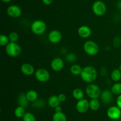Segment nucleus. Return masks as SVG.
Returning <instances> with one entry per match:
<instances>
[{
    "instance_id": "f257e3e1",
    "label": "nucleus",
    "mask_w": 121,
    "mask_h": 121,
    "mask_svg": "<svg viewBox=\"0 0 121 121\" xmlns=\"http://www.w3.org/2000/svg\"><path fill=\"white\" fill-rule=\"evenodd\" d=\"M80 75L83 81L86 83L91 84L96 79L98 72L93 66H86L83 68Z\"/></svg>"
},
{
    "instance_id": "f03ea898",
    "label": "nucleus",
    "mask_w": 121,
    "mask_h": 121,
    "mask_svg": "<svg viewBox=\"0 0 121 121\" xmlns=\"http://www.w3.org/2000/svg\"><path fill=\"white\" fill-rule=\"evenodd\" d=\"M47 25L46 23L41 20H37L33 21L31 25V30L34 34L41 35L46 32Z\"/></svg>"
},
{
    "instance_id": "7ed1b4c3",
    "label": "nucleus",
    "mask_w": 121,
    "mask_h": 121,
    "mask_svg": "<svg viewBox=\"0 0 121 121\" xmlns=\"http://www.w3.org/2000/svg\"><path fill=\"white\" fill-rule=\"evenodd\" d=\"M5 51L9 56L15 58L18 56L21 52V47L16 42H9L5 46Z\"/></svg>"
},
{
    "instance_id": "20e7f679",
    "label": "nucleus",
    "mask_w": 121,
    "mask_h": 121,
    "mask_svg": "<svg viewBox=\"0 0 121 121\" xmlns=\"http://www.w3.org/2000/svg\"><path fill=\"white\" fill-rule=\"evenodd\" d=\"M83 49L89 56H95L98 53L99 47L98 44L93 40H87L84 43Z\"/></svg>"
},
{
    "instance_id": "39448f33",
    "label": "nucleus",
    "mask_w": 121,
    "mask_h": 121,
    "mask_svg": "<svg viewBox=\"0 0 121 121\" xmlns=\"http://www.w3.org/2000/svg\"><path fill=\"white\" fill-rule=\"evenodd\" d=\"M101 93L100 87L96 84L91 83L86 88V94L91 99L98 98L100 96Z\"/></svg>"
},
{
    "instance_id": "423d86ee",
    "label": "nucleus",
    "mask_w": 121,
    "mask_h": 121,
    "mask_svg": "<svg viewBox=\"0 0 121 121\" xmlns=\"http://www.w3.org/2000/svg\"><path fill=\"white\" fill-rule=\"evenodd\" d=\"M92 11L96 15L102 16L106 12V4L102 1H96L92 5Z\"/></svg>"
},
{
    "instance_id": "0eeeda50",
    "label": "nucleus",
    "mask_w": 121,
    "mask_h": 121,
    "mask_svg": "<svg viewBox=\"0 0 121 121\" xmlns=\"http://www.w3.org/2000/svg\"><path fill=\"white\" fill-rule=\"evenodd\" d=\"M50 73L46 69L39 68L35 71V77L37 80L41 83H45L50 79Z\"/></svg>"
},
{
    "instance_id": "6e6552de",
    "label": "nucleus",
    "mask_w": 121,
    "mask_h": 121,
    "mask_svg": "<svg viewBox=\"0 0 121 121\" xmlns=\"http://www.w3.org/2000/svg\"><path fill=\"white\" fill-rule=\"evenodd\" d=\"M107 116L112 120H118L121 116V109L117 106H113L109 107L107 110Z\"/></svg>"
},
{
    "instance_id": "1a4fd4ad",
    "label": "nucleus",
    "mask_w": 121,
    "mask_h": 121,
    "mask_svg": "<svg viewBox=\"0 0 121 121\" xmlns=\"http://www.w3.org/2000/svg\"><path fill=\"white\" fill-rule=\"evenodd\" d=\"M7 13L11 18H18L22 14V10L17 5H11L7 8Z\"/></svg>"
},
{
    "instance_id": "9d476101",
    "label": "nucleus",
    "mask_w": 121,
    "mask_h": 121,
    "mask_svg": "<svg viewBox=\"0 0 121 121\" xmlns=\"http://www.w3.org/2000/svg\"><path fill=\"white\" fill-rule=\"evenodd\" d=\"M77 111L80 113H85L87 112L89 109V102L87 99L82 98L78 100L76 105Z\"/></svg>"
},
{
    "instance_id": "9b49d317",
    "label": "nucleus",
    "mask_w": 121,
    "mask_h": 121,
    "mask_svg": "<svg viewBox=\"0 0 121 121\" xmlns=\"http://www.w3.org/2000/svg\"><path fill=\"white\" fill-rule=\"evenodd\" d=\"M62 39V35L60 31L57 30H53L49 33L48 39L52 43L56 44L60 42Z\"/></svg>"
},
{
    "instance_id": "f8f14e48",
    "label": "nucleus",
    "mask_w": 121,
    "mask_h": 121,
    "mask_svg": "<svg viewBox=\"0 0 121 121\" xmlns=\"http://www.w3.org/2000/svg\"><path fill=\"white\" fill-rule=\"evenodd\" d=\"M65 66V63L63 59L60 58H55L51 62V67L52 70L56 72L61 71Z\"/></svg>"
},
{
    "instance_id": "ddd939ff",
    "label": "nucleus",
    "mask_w": 121,
    "mask_h": 121,
    "mask_svg": "<svg viewBox=\"0 0 121 121\" xmlns=\"http://www.w3.org/2000/svg\"><path fill=\"white\" fill-rule=\"evenodd\" d=\"M78 33L80 37L87 39L91 36L92 34V30L89 26L83 25L79 27L78 30Z\"/></svg>"
},
{
    "instance_id": "4468645a",
    "label": "nucleus",
    "mask_w": 121,
    "mask_h": 121,
    "mask_svg": "<svg viewBox=\"0 0 121 121\" xmlns=\"http://www.w3.org/2000/svg\"><path fill=\"white\" fill-rule=\"evenodd\" d=\"M100 97L104 104H108L111 103L113 100V93L111 91L104 90L102 91Z\"/></svg>"
},
{
    "instance_id": "2eb2a0df",
    "label": "nucleus",
    "mask_w": 121,
    "mask_h": 121,
    "mask_svg": "<svg viewBox=\"0 0 121 121\" xmlns=\"http://www.w3.org/2000/svg\"><path fill=\"white\" fill-rule=\"evenodd\" d=\"M21 71L25 75L30 76L34 73V68L31 64L25 63L21 65Z\"/></svg>"
},
{
    "instance_id": "dca6fc26",
    "label": "nucleus",
    "mask_w": 121,
    "mask_h": 121,
    "mask_svg": "<svg viewBox=\"0 0 121 121\" xmlns=\"http://www.w3.org/2000/svg\"><path fill=\"white\" fill-rule=\"evenodd\" d=\"M60 103L61 102L59 99L58 96H56V95L50 96L48 100V104L49 106L52 108H54V109L60 106Z\"/></svg>"
},
{
    "instance_id": "f3484780",
    "label": "nucleus",
    "mask_w": 121,
    "mask_h": 121,
    "mask_svg": "<svg viewBox=\"0 0 121 121\" xmlns=\"http://www.w3.org/2000/svg\"><path fill=\"white\" fill-rule=\"evenodd\" d=\"M29 102H30L27 99V97H26V94L21 93L18 96V103L19 106L26 108L28 107V106L29 105Z\"/></svg>"
},
{
    "instance_id": "a211bd4d",
    "label": "nucleus",
    "mask_w": 121,
    "mask_h": 121,
    "mask_svg": "<svg viewBox=\"0 0 121 121\" xmlns=\"http://www.w3.org/2000/svg\"><path fill=\"white\" fill-rule=\"evenodd\" d=\"M26 97L30 102H34L38 100V93L34 90H30L27 92Z\"/></svg>"
},
{
    "instance_id": "6ab92c4d",
    "label": "nucleus",
    "mask_w": 121,
    "mask_h": 121,
    "mask_svg": "<svg viewBox=\"0 0 121 121\" xmlns=\"http://www.w3.org/2000/svg\"><path fill=\"white\" fill-rule=\"evenodd\" d=\"M72 95L74 99L77 100H80L84 97V92L80 88H76L72 92Z\"/></svg>"
},
{
    "instance_id": "aec40b11",
    "label": "nucleus",
    "mask_w": 121,
    "mask_h": 121,
    "mask_svg": "<svg viewBox=\"0 0 121 121\" xmlns=\"http://www.w3.org/2000/svg\"><path fill=\"white\" fill-rule=\"evenodd\" d=\"M53 121H67L66 115L63 112H55L52 117Z\"/></svg>"
},
{
    "instance_id": "412c9836",
    "label": "nucleus",
    "mask_w": 121,
    "mask_h": 121,
    "mask_svg": "<svg viewBox=\"0 0 121 121\" xmlns=\"http://www.w3.org/2000/svg\"><path fill=\"white\" fill-rule=\"evenodd\" d=\"M100 103L98 98H93L89 102V109L93 111H96L100 108Z\"/></svg>"
},
{
    "instance_id": "4be33fe9",
    "label": "nucleus",
    "mask_w": 121,
    "mask_h": 121,
    "mask_svg": "<svg viewBox=\"0 0 121 121\" xmlns=\"http://www.w3.org/2000/svg\"><path fill=\"white\" fill-rule=\"evenodd\" d=\"M111 79L113 81L118 82L121 79V72L119 69H115L112 71L111 74Z\"/></svg>"
},
{
    "instance_id": "5701e85b",
    "label": "nucleus",
    "mask_w": 121,
    "mask_h": 121,
    "mask_svg": "<svg viewBox=\"0 0 121 121\" xmlns=\"http://www.w3.org/2000/svg\"><path fill=\"white\" fill-rule=\"evenodd\" d=\"M83 68L78 64H74L70 67V72L74 75H79L82 71Z\"/></svg>"
},
{
    "instance_id": "b1692460",
    "label": "nucleus",
    "mask_w": 121,
    "mask_h": 121,
    "mask_svg": "<svg viewBox=\"0 0 121 121\" xmlns=\"http://www.w3.org/2000/svg\"><path fill=\"white\" fill-rule=\"evenodd\" d=\"M26 113L25 108L22 106H20L17 107L14 110V115L18 118H22Z\"/></svg>"
},
{
    "instance_id": "393cba45",
    "label": "nucleus",
    "mask_w": 121,
    "mask_h": 121,
    "mask_svg": "<svg viewBox=\"0 0 121 121\" xmlns=\"http://www.w3.org/2000/svg\"><path fill=\"white\" fill-rule=\"evenodd\" d=\"M111 91L113 94L118 96L121 94V83L117 82L113 84L111 87Z\"/></svg>"
},
{
    "instance_id": "a878e982",
    "label": "nucleus",
    "mask_w": 121,
    "mask_h": 121,
    "mask_svg": "<svg viewBox=\"0 0 121 121\" xmlns=\"http://www.w3.org/2000/svg\"><path fill=\"white\" fill-rule=\"evenodd\" d=\"M10 42L9 37L5 34H1L0 36V45L1 46H6Z\"/></svg>"
},
{
    "instance_id": "bb28decb",
    "label": "nucleus",
    "mask_w": 121,
    "mask_h": 121,
    "mask_svg": "<svg viewBox=\"0 0 121 121\" xmlns=\"http://www.w3.org/2000/svg\"><path fill=\"white\" fill-rule=\"evenodd\" d=\"M23 121H36L35 116L31 112H26L22 117Z\"/></svg>"
},
{
    "instance_id": "cd10ccee",
    "label": "nucleus",
    "mask_w": 121,
    "mask_h": 121,
    "mask_svg": "<svg viewBox=\"0 0 121 121\" xmlns=\"http://www.w3.org/2000/svg\"><path fill=\"white\" fill-rule=\"evenodd\" d=\"M11 42H17L19 39V35L16 32H11L8 35Z\"/></svg>"
},
{
    "instance_id": "c85d7f7f",
    "label": "nucleus",
    "mask_w": 121,
    "mask_h": 121,
    "mask_svg": "<svg viewBox=\"0 0 121 121\" xmlns=\"http://www.w3.org/2000/svg\"><path fill=\"white\" fill-rule=\"evenodd\" d=\"M33 103H34L33 104V106L35 109H41L45 106V102L41 100H37Z\"/></svg>"
},
{
    "instance_id": "c756f323",
    "label": "nucleus",
    "mask_w": 121,
    "mask_h": 121,
    "mask_svg": "<svg viewBox=\"0 0 121 121\" xmlns=\"http://www.w3.org/2000/svg\"><path fill=\"white\" fill-rule=\"evenodd\" d=\"M76 58V55L73 53H69L66 57V60H67V62H73L75 61Z\"/></svg>"
},
{
    "instance_id": "7c9ffc66",
    "label": "nucleus",
    "mask_w": 121,
    "mask_h": 121,
    "mask_svg": "<svg viewBox=\"0 0 121 121\" xmlns=\"http://www.w3.org/2000/svg\"><path fill=\"white\" fill-rule=\"evenodd\" d=\"M113 44L115 47H119L121 44V40L119 36H117L115 38L114 40H113Z\"/></svg>"
},
{
    "instance_id": "2f4dec72",
    "label": "nucleus",
    "mask_w": 121,
    "mask_h": 121,
    "mask_svg": "<svg viewBox=\"0 0 121 121\" xmlns=\"http://www.w3.org/2000/svg\"><path fill=\"white\" fill-rule=\"evenodd\" d=\"M58 97H59V99L60 100L61 102H65V101L66 100V98H67V96L64 93H61L58 95Z\"/></svg>"
},
{
    "instance_id": "473e14b6",
    "label": "nucleus",
    "mask_w": 121,
    "mask_h": 121,
    "mask_svg": "<svg viewBox=\"0 0 121 121\" xmlns=\"http://www.w3.org/2000/svg\"><path fill=\"white\" fill-rule=\"evenodd\" d=\"M117 105L121 109V94L119 95L117 99Z\"/></svg>"
},
{
    "instance_id": "72a5a7b5",
    "label": "nucleus",
    "mask_w": 121,
    "mask_h": 121,
    "mask_svg": "<svg viewBox=\"0 0 121 121\" xmlns=\"http://www.w3.org/2000/svg\"><path fill=\"white\" fill-rule=\"evenodd\" d=\"M42 2H43L44 4L46 5H49L53 2V0H42Z\"/></svg>"
},
{
    "instance_id": "f704fd0d",
    "label": "nucleus",
    "mask_w": 121,
    "mask_h": 121,
    "mask_svg": "<svg viewBox=\"0 0 121 121\" xmlns=\"http://www.w3.org/2000/svg\"><path fill=\"white\" fill-rule=\"evenodd\" d=\"M54 110H55V112H62V108L60 106H59L54 108Z\"/></svg>"
},
{
    "instance_id": "c9c22d12",
    "label": "nucleus",
    "mask_w": 121,
    "mask_h": 121,
    "mask_svg": "<svg viewBox=\"0 0 121 121\" xmlns=\"http://www.w3.org/2000/svg\"><path fill=\"white\" fill-rule=\"evenodd\" d=\"M12 0H1V1L3 2L4 3H9V2H10Z\"/></svg>"
},
{
    "instance_id": "e433bc0d",
    "label": "nucleus",
    "mask_w": 121,
    "mask_h": 121,
    "mask_svg": "<svg viewBox=\"0 0 121 121\" xmlns=\"http://www.w3.org/2000/svg\"><path fill=\"white\" fill-rule=\"evenodd\" d=\"M117 6H118V7L119 8V9H121V1H119V2H118V4H117Z\"/></svg>"
},
{
    "instance_id": "4c0bfd02",
    "label": "nucleus",
    "mask_w": 121,
    "mask_h": 121,
    "mask_svg": "<svg viewBox=\"0 0 121 121\" xmlns=\"http://www.w3.org/2000/svg\"><path fill=\"white\" fill-rule=\"evenodd\" d=\"M119 70H120L121 71V64L120 65V66H119Z\"/></svg>"
},
{
    "instance_id": "58836bf2",
    "label": "nucleus",
    "mask_w": 121,
    "mask_h": 121,
    "mask_svg": "<svg viewBox=\"0 0 121 121\" xmlns=\"http://www.w3.org/2000/svg\"><path fill=\"white\" fill-rule=\"evenodd\" d=\"M112 121H118L117 120H112Z\"/></svg>"
}]
</instances>
